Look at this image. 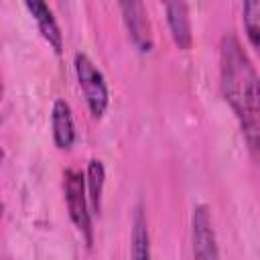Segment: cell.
<instances>
[{
  "label": "cell",
  "mask_w": 260,
  "mask_h": 260,
  "mask_svg": "<svg viewBox=\"0 0 260 260\" xmlns=\"http://www.w3.org/2000/svg\"><path fill=\"white\" fill-rule=\"evenodd\" d=\"M130 260H150V234L142 205H136L130 234Z\"/></svg>",
  "instance_id": "9"
},
{
  "label": "cell",
  "mask_w": 260,
  "mask_h": 260,
  "mask_svg": "<svg viewBox=\"0 0 260 260\" xmlns=\"http://www.w3.org/2000/svg\"><path fill=\"white\" fill-rule=\"evenodd\" d=\"M167 22L171 37L175 45L183 51L191 49L193 45V32H191V18H189V6L185 2H169L165 4Z\"/></svg>",
  "instance_id": "7"
},
{
  "label": "cell",
  "mask_w": 260,
  "mask_h": 260,
  "mask_svg": "<svg viewBox=\"0 0 260 260\" xmlns=\"http://www.w3.org/2000/svg\"><path fill=\"white\" fill-rule=\"evenodd\" d=\"M51 128H53V140L57 148L67 150L75 142V124L71 108L65 100H55L53 112H51Z\"/></svg>",
  "instance_id": "8"
},
{
  "label": "cell",
  "mask_w": 260,
  "mask_h": 260,
  "mask_svg": "<svg viewBox=\"0 0 260 260\" xmlns=\"http://www.w3.org/2000/svg\"><path fill=\"white\" fill-rule=\"evenodd\" d=\"M104 181H106V169L100 158H91L87 162L85 173V187H87V199L93 213H100L102 209V193H104Z\"/></svg>",
  "instance_id": "10"
},
{
  "label": "cell",
  "mask_w": 260,
  "mask_h": 260,
  "mask_svg": "<svg viewBox=\"0 0 260 260\" xmlns=\"http://www.w3.org/2000/svg\"><path fill=\"white\" fill-rule=\"evenodd\" d=\"M63 189H65V203L73 225L85 238V244H93V228H91V207L87 199L85 177L77 169H67L63 173Z\"/></svg>",
  "instance_id": "2"
},
{
  "label": "cell",
  "mask_w": 260,
  "mask_h": 260,
  "mask_svg": "<svg viewBox=\"0 0 260 260\" xmlns=\"http://www.w3.org/2000/svg\"><path fill=\"white\" fill-rule=\"evenodd\" d=\"M24 6L32 14L43 39L53 47L55 53H61L63 51V35H61V28H59V24L53 16V10L41 0H26Z\"/></svg>",
  "instance_id": "6"
},
{
  "label": "cell",
  "mask_w": 260,
  "mask_h": 260,
  "mask_svg": "<svg viewBox=\"0 0 260 260\" xmlns=\"http://www.w3.org/2000/svg\"><path fill=\"white\" fill-rule=\"evenodd\" d=\"M124 24L128 28V35L134 43V47L140 53H150L154 47V39H152V26H150V18L146 12V6L138 0H126L118 4Z\"/></svg>",
  "instance_id": "5"
},
{
  "label": "cell",
  "mask_w": 260,
  "mask_h": 260,
  "mask_svg": "<svg viewBox=\"0 0 260 260\" xmlns=\"http://www.w3.org/2000/svg\"><path fill=\"white\" fill-rule=\"evenodd\" d=\"M242 20L252 49L260 55V0H246L242 4Z\"/></svg>",
  "instance_id": "11"
},
{
  "label": "cell",
  "mask_w": 260,
  "mask_h": 260,
  "mask_svg": "<svg viewBox=\"0 0 260 260\" xmlns=\"http://www.w3.org/2000/svg\"><path fill=\"white\" fill-rule=\"evenodd\" d=\"M219 85L236 114L250 154L260 160V75L234 32L221 37Z\"/></svg>",
  "instance_id": "1"
},
{
  "label": "cell",
  "mask_w": 260,
  "mask_h": 260,
  "mask_svg": "<svg viewBox=\"0 0 260 260\" xmlns=\"http://www.w3.org/2000/svg\"><path fill=\"white\" fill-rule=\"evenodd\" d=\"M73 65H75L79 89L85 98V104H87L91 116L102 118L106 108H108V102H110V91H108V83L104 79V73L98 69V65L85 53H75Z\"/></svg>",
  "instance_id": "3"
},
{
  "label": "cell",
  "mask_w": 260,
  "mask_h": 260,
  "mask_svg": "<svg viewBox=\"0 0 260 260\" xmlns=\"http://www.w3.org/2000/svg\"><path fill=\"white\" fill-rule=\"evenodd\" d=\"M191 246H193V260H219V248H217L211 213H209V207L203 203L193 207Z\"/></svg>",
  "instance_id": "4"
}]
</instances>
